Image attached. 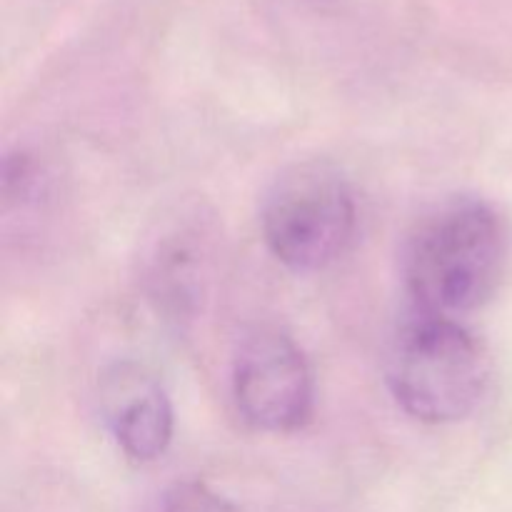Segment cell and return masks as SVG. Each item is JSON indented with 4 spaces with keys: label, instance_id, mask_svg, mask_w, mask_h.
<instances>
[{
    "label": "cell",
    "instance_id": "cell-2",
    "mask_svg": "<svg viewBox=\"0 0 512 512\" xmlns=\"http://www.w3.org/2000/svg\"><path fill=\"white\" fill-rule=\"evenodd\" d=\"M385 380L410 418L430 425L458 423L483 400L490 360L458 320L418 310L390 340Z\"/></svg>",
    "mask_w": 512,
    "mask_h": 512
},
{
    "label": "cell",
    "instance_id": "cell-7",
    "mask_svg": "<svg viewBox=\"0 0 512 512\" xmlns=\"http://www.w3.org/2000/svg\"><path fill=\"white\" fill-rule=\"evenodd\" d=\"M163 512H245L233 500L225 495L215 493L205 483L198 480H183L175 483L173 488L165 493Z\"/></svg>",
    "mask_w": 512,
    "mask_h": 512
},
{
    "label": "cell",
    "instance_id": "cell-5",
    "mask_svg": "<svg viewBox=\"0 0 512 512\" xmlns=\"http://www.w3.org/2000/svg\"><path fill=\"white\" fill-rule=\"evenodd\" d=\"M100 405L118 448L135 463H153L173 440V403L163 383L135 363H115L100 380Z\"/></svg>",
    "mask_w": 512,
    "mask_h": 512
},
{
    "label": "cell",
    "instance_id": "cell-6",
    "mask_svg": "<svg viewBox=\"0 0 512 512\" xmlns=\"http://www.w3.org/2000/svg\"><path fill=\"white\" fill-rule=\"evenodd\" d=\"M190 230H173L158 243L150 263V295L155 305L168 313L188 315L195 308L203 288V245Z\"/></svg>",
    "mask_w": 512,
    "mask_h": 512
},
{
    "label": "cell",
    "instance_id": "cell-3",
    "mask_svg": "<svg viewBox=\"0 0 512 512\" xmlns=\"http://www.w3.org/2000/svg\"><path fill=\"white\" fill-rule=\"evenodd\" d=\"M260 228L278 263L295 273H318L353 245L358 230L353 190L325 160L293 165L265 195Z\"/></svg>",
    "mask_w": 512,
    "mask_h": 512
},
{
    "label": "cell",
    "instance_id": "cell-4",
    "mask_svg": "<svg viewBox=\"0 0 512 512\" xmlns=\"http://www.w3.org/2000/svg\"><path fill=\"white\" fill-rule=\"evenodd\" d=\"M233 400L240 418L263 433H293L313 415L315 383L303 348L278 328H260L233 360Z\"/></svg>",
    "mask_w": 512,
    "mask_h": 512
},
{
    "label": "cell",
    "instance_id": "cell-1",
    "mask_svg": "<svg viewBox=\"0 0 512 512\" xmlns=\"http://www.w3.org/2000/svg\"><path fill=\"white\" fill-rule=\"evenodd\" d=\"M508 263L510 230L503 215L483 198L458 195L415 225L403 275L418 310L458 318L498 293Z\"/></svg>",
    "mask_w": 512,
    "mask_h": 512
}]
</instances>
